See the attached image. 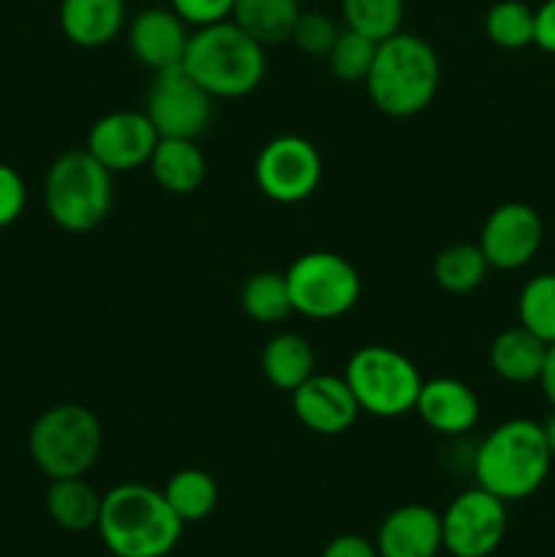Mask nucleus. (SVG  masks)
I'll return each instance as SVG.
<instances>
[{
  "instance_id": "c9c22d12",
  "label": "nucleus",
  "mask_w": 555,
  "mask_h": 557,
  "mask_svg": "<svg viewBox=\"0 0 555 557\" xmlns=\"http://www.w3.org/2000/svg\"><path fill=\"white\" fill-rule=\"evenodd\" d=\"M539 386H542L544 397H547V403L553 406V411H555V343H550L547 346V357H544V368H542V375H539Z\"/></svg>"
},
{
  "instance_id": "bb28decb",
  "label": "nucleus",
  "mask_w": 555,
  "mask_h": 557,
  "mask_svg": "<svg viewBox=\"0 0 555 557\" xmlns=\"http://www.w3.org/2000/svg\"><path fill=\"white\" fill-rule=\"evenodd\" d=\"M517 319L539 341L555 343V272H542L520 288Z\"/></svg>"
},
{
  "instance_id": "f03ea898",
  "label": "nucleus",
  "mask_w": 555,
  "mask_h": 557,
  "mask_svg": "<svg viewBox=\"0 0 555 557\" xmlns=\"http://www.w3.org/2000/svg\"><path fill=\"white\" fill-rule=\"evenodd\" d=\"M553 457L544 444L542 424L531 419H509L490 430L473 451L477 484L504 504L526 500L550 476Z\"/></svg>"
},
{
  "instance_id": "4468645a",
  "label": "nucleus",
  "mask_w": 555,
  "mask_h": 557,
  "mask_svg": "<svg viewBox=\"0 0 555 557\" xmlns=\"http://www.w3.org/2000/svg\"><path fill=\"white\" fill-rule=\"evenodd\" d=\"M292 408L305 430L326 438L351 430L362 413L346 379L332 373H313L305 384H299L292 392Z\"/></svg>"
},
{
  "instance_id": "4c0bfd02",
  "label": "nucleus",
  "mask_w": 555,
  "mask_h": 557,
  "mask_svg": "<svg viewBox=\"0 0 555 557\" xmlns=\"http://www.w3.org/2000/svg\"><path fill=\"white\" fill-rule=\"evenodd\" d=\"M109 557H120V555H109Z\"/></svg>"
},
{
  "instance_id": "1a4fd4ad",
  "label": "nucleus",
  "mask_w": 555,
  "mask_h": 557,
  "mask_svg": "<svg viewBox=\"0 0 555 557\" xmlns=\"http://www.w3.org/2000/svg\"><path fill=\"white\" fill-rule=\"evenodd\" d=\"M324 174L321 152L313 141L297 134H283L267 141L254 163V177L261 194L278 205H299L316 194Z\"/></svg>"
},
{
  "instance_id": "2eb2a0df",
  "label": "nucleus",
  "mask_w": 555,
  "mask_h": 557,
  "mask_svg": "<svg viewBox=\"0 0 555 557\" xmlns=\"http://www.w3.org/2000/svg\"><path fill=\"white\" fill-rule=\"evenodd\" d=\"M188 22L174 9H141L128 25V47L134 58L150 71H166L183 65L190 33Z\"/></svg>"
},
{
  "instance_id": "20e7f679",
  "label": "nucleus",
  "mask_w": 555,
  "mask_h": 557,
  "mask_svg": "<svg viewBox=\"0 0 555 557\" xmlns=\"http://www.w3.org/2000/svg\"><path fill=\"white\" fill-rule=\"evenodd\" d=\"M183 69L212 98H243L264 79L267 58L259 41L239 30L232 20H223L190 33Z\"/></svg>"
},
{
  "instance_id": "7ed1b4c3",
  "label": "nucleus",
  "mask_w": 555,
  "mask_h": 557,
  "mask_svg": "<svg viewBox=\"0 0 555 557\" xmlns=\"http://www.w3.org/2000/svg\"><path fill=\"white\" fill-rule=\"evenodd\" d=\"M441 85L435 49L414 33H395L379 41L365 87L375 109L390 117H414L433 103Z\"/></svg>"
},
{
  "instance_id": "412c9836",
  "label": "nucleus",
  "mask_w": 555,
  "mask_h": 557,
  "mask_svg": "<svg viewBox=\"0 0 555 557\" xmlns=\"http://www.w3.org/2000/svg\"><path fill=\"white\" fill-rule=\"evenodd\" d=\"M261 370L275 389L292 395L316 373V354L297 332H278L261 348Z\"/></svg>"
},
{
  "instance_id": "cd10ccee",
  "label": "nucleus",
  "mask_w": 555,
  "mask_h": 557,
  "mask_svg": "<svg viewBox=\"0 0 555 557\" xmlns=\"http://www.w3.org/2000/svg\"><path fill=\"white\" fill-rule=\"evenodd\" d=\"M341 11L348 30L384 41L400 33L406 0H341Z\"/></svg>"
},
{
  "instance_id": "423d86ee",
  "label": "nucleus",
  "mask_w": 555,
  "mask_h": 557,
  "mask_svg": "<svg viewBox=\"0 0 555 557\" xmlns=\"http://www.w3.org/2000/svg\"><path fill=\"white\" fill-rule=\"evenodd\" d=\"M103 446V430L96 413L79 403H60L47 408L33 422L27 451L49 479L85 476L96 466Z\"/></svg>"
},
{
  "instance_id": "5701e85b",
  "label": "nucleus",
  "mask_w": 555,
  "mask_h": 557,
  "mask_svg": "<svg viewBox=\"0 0 555 557\" xmlns=\"http://www.w3.org/2000/svg\"><path fill=\"white\" fill-rule=\"evenodd\" d=\"M101 498L85 476L54 479L47 490V511L54 525L71 533H85L98 525L101 515Z\"/></svg>"
},
{
  "instance_id": "6ab92c4d",
  "label": "nucleus",
  "mask_w": 555,
  "mask_h": 557,
  "mask_svg": "<svg viewBox=\"0 0 555 557\" xmlns=\"http://www.w3.org/2000/svg\"><path fill=\"white\" fill-rule=\"evenodd\" d=\"M147 166L156 183L172 196H188L199 190L207 174L205 152L199 150L196 139H172V136L158 139Z\"/></svg>"
},
{
  "instance_id": "a878e982",
  "label": "nucleus",
  "mask_w": 555,
  "mask_h": 557,
  "mask_svg": "<svg viewBox=\"0 0 555 557\" xmlns=\"http://www.w3.org/2000/svg\"><path fill=\"white\" fill-rule=\"evenodd\" d=\"M490 264L479 245L457 243L441 250L435 256L433 275L439 286L449 294H468L473 288L482 286L484 275H488Z\"/></svg>"
},
{
  "instance_id": "4be33fe9",
  "label": "nucleus",
  "mask_w": 555,
  "mask_h": 557,
  "mask_svg": "<svg viewBox=\"0 0 555 557\" xmlns=\"http://www.w3.org/2000/svg\"><path fill=\"white\" fill-rule=\"evenodd\" d=\"M299 14V0H234L232 22L261 47H275L292 38Z\"/></svg>"
},
{
  "instance_id": "e433bc0d",
  "label": "nucleus",
  "mask_w": 555,
  "mask_h": 557,
  "mask_svg": "<svg viewBox=\"0 0 555 557\" xmlns=\"http://www.w3.org/2000/svg\"><path fill=\"white\" fill-rule=\"evenodd\" d=\"M542 435H544V444H547L550 449V457H553L555 462V411L542 422Z\"/></svg>"
},
{
  "instance_id": "0eeeda50",
  "label": "nucleus",
  "mask_w": 555,
  "mask_h": 557,
  "mask_svg": "<svg viewBox=\"0 0 555 557\" xmlns=\"http://www.w3.org/2000/svg\"><path fill=\"white\" fill-rule=\"evenodd\" d=\"M359 411L375 419H400L417 406L422 373L406 354L390 346H362L351 354L343 373Z\"/></svg>"
},
{
  "instance_id": "393cba45",
  "label": "nucleus",
  "mask_w": 555,
  "mask_h": 557,
  "mask_svg": "<svg viewBox=\"0 0 555 557\" xmlns=\"http://www.w3.org/2000/svg\"><path fill=\"white\" fill-rule=\"evenodd\" d=\"M245 315L256 324H281L294 313L292 294L283 272H256L245 281L243 294H239Z\"/></svg>"
},
{
  "instance_id": "f257e3e1",
  "label": "nucleus",
  "mask_w": 555,
  "mask_h": 557,
  "mask_svg": "<svg viewBox=\"0 0 555 557\" xmlns=\"http://www.w3.org/2000/svg\"><path fill=\"white\" fill-rule=\"evenodd\" d=\"M98 533L112 555L166 557L183 536V520L172 511L163 490L118 484L101 498Z\"/></svg>"
},
{
  "instance_id": "9b49d317",
  "label": "nucleus",
  "mask_w": 555,
  "mask_h": 557,
  "mask_svg": "<svg viewBox=\"0 0 555 557\" xmlns=\"http://www.w3.org/2000/svg\"><path fill=\"white\" fill-rule=\"evenodd\" d=\"M506 504L477 484L457 495L441 515L444 549L455 557H490L506 536Z\"/></svg>"
},
{
  "instance_id": "9d476101",
  "label": "nucleus",
  "mask_w": 555,
  "mask_h": 557,
  "mask_svg": "<svg viewBox=\"0 0 555 557\" xmlns=\"http://www.w3.org/2000/svg\"><path fill=\"white\" fill-rule=\"evenodd\" d=\"M215 98L183 69L158 71L147 90L145 114L156 125L158 136L172 139H199L212 123Z\"/></svg>"
},
{
  "instance_id": "f3484780",
  "label": "nucleus",
  "mask_w": 555,
  "mask_h": 557,
  "mask_svg": "<svg viewBox=\"0 0 555 557\" xmlns=\"http://www.w3.org/2000/svg\"><path fill=\"white\" fill-rule=\"evenodd\" d=\"M375 549L379 557H435L444 549L441 515L422 504L397 506L379 525Z\"/></svg>"
},
{
  "instance_id": "2f4dec72",
  "label": "nucleus",
  "mask_w": 555,
  "mask_h": 557,
  "mask_svg": "<svg viewBox=\"0 0 555 557\" xmlns=\"http://www.w3.org/2000/svg\"><path fill=\"white\" fill-rule=\"evenodd\" d=\"M27 201V188L22 174L9 163H0V228L11 226L22 215Z\"/></svg>"
},
{
  "instance_id": "a211bd4d",
  "label": "nucleus",
  "mask_w": 555,
  "mask_h": 557,
  "mask_svg": "<svg viewBox=\"0 0 555 557\" xmlns=\"http://www.w3.org/2000/svg\"><path fill=\"white\" fill-rule=\"evenodd\" d=\"M125 25V0H63L60 30L82 49L107 47Z\"/></svg>"
},
{
  "instance_id": "7c9ffc66",
  "label": "nucleus",
  "mask_w": 555,
  "mask_h": 557,
  "mask_svg": "<svg viewBox=\"0 0 555 557\" xmlns=\"http://www.w3.org/2000/svg\"><path fill=\"white\" fill-rule=\"evenodd\" d=\"M337 36H341V27H337V22L332 20L330 14H321V11H303L288 41H292L299 52L310 54V58H326L330 49L335 47Z\"/></svg>"
},
{
  "instance_id": "dca6fc26",
  "label": "nucleus",
  "mask_w": 555,
  "mask_h": 557,
  "mask_svg": "<svg viewBox=\"0 0 555 557\" xmlns=\"http://www.w3.org/2000/svg\"><path fill=\"white\" fill-rule=\"evenodd\" d=\"M414 411L430 430L455 438V435H466L477 428L482 408H479L477 392L466 381L439 375V379L422 381Z\"/></svg>"
},
{
  "instance_id": "39448f33",
  "label": "nucleus",
  "mask_w": 555,
  "mask_h": 557,
  "mask_svg": "<svg viewBox=\"0 0 555 557\" xmlns=\"http://www.w3.org/2000/svg\"><path fill=\"white\" fill-rule=\"evenodd\" d=\"M44 205L63 232H92L107 221L112 207V172L87 150L63 152L47 172Z\"/></svg>"
},
{
  "instance_id": "c756f323",
  "label": "nucleus",
  "mask_w": 555,
  "mask_h": 557,
  "mask_svg": "<svg viewBox=\"0 0 555 557\" xmlns=\"http://www.w3.org/2000/svg\"><path fill=\"white\" fill-rule=\"evenodd\" d=\"M375 49H379V41H373V38L362 36V33L357 30L343 27L335 47H332L330 54H326L332 74H335L341 82H365L368 79L370 69H373Z\"/></svg>"
},
{
  "instance_id": "f8f14e48",
  "label": "nucleus",
  "mask_w": 555,
  "mask_h": 557,
  "mask_svg": "<svg viewBox=\"0 0 555 557\" xmlns=\"http://www.w3.org/2000/svg\"><path fill=\"white\" fill-rule=\"evenodd\" d=\"M544 239V223L531 205L506 201L495 207L479 234V250L488 259L490 270H522L531 264Z\"/></svg>"
},
{
  "instance_id": "ddd939ff",
  "label": "nucleus",
  "mask_w": 555,
  "mask_h": 557,
  "mask_svg": "<svg viewBox=\"0 0 555 557\" xmlns=\"http://www.w3.org/2000/svg\"><path fill=\"white\" fill-rule=\"evenodd\" d=\"M158 139L161 136L145 109L141 112L120 109V112H109L92 123L90 134H87V152L112 174L136 172V169L147 166Z\"/></svg>"
},
{
  "instance_id": "c85d7f7f",
  "label": "nucleus",
  "mask_w": 555,
  "mask_h": 557,
  "mask_svg": "<svg viewBox=\"0 0 555 557\" xmlns=\"http://www.w3.org/2000/svg\"><path fill=\"white\" fill-rule=\"evenodd\" d=\"M533 9L522 0H498L484 14V36L501 49H526L533 44Z\"/></svg>"
},
{
  "instance_id": "b1692460",
  "label": "nucleus",
  "mask_w": 555,
  "mask_h": 557,
  "mask_svg": "<svg viewBox=\"0 0 555 557\" xmlns=\"http://www.w3.org/2000/svg\"><path fill=\"white\" fill-rule=\"evenodd\" d=\"M163 498L169 500L174 515L185 522H201L215 511L218 484L201 468H183L174 473L163 487Z\"/></svg>"
},
{
  "instance_id": "f704fd0d",
  "label": "nucleus",
  "mask_w": 555,
  "mask_h": 557,
  "mask_svg": "<svg viewBox=\"0 0 555 557\" xmlns=\"http://www.w3.org/2000/svg\"><path fill=\"white\" fill-rule=\"evenodd\" d=\"M533 44L544 52L555 54V0H544L539 9H533Z\"/></svg>"
},
{
  "instance_id": "6e6552de",
  "label": "nucleus",
  "mask_w": 555,
  "mask_h": 557,
  "mask_svg": "<svg viewBox=\"0 0 555 557\" xmlns=\"http://www.w3.org/2000/svg\"><path fill=\"white\" fill-rule=\"evenodd\" d=\"M294 313L313 321H335L362 297V277L348 259L332 250L303 253L286 272Z\"/></svg>"
},
{
  "instance_id": "473e14b6",
  "label": "nucleus",
  "mask_w": 555,
  "mask_h": 557,
  "mask_svg": "<svg viewBox=\"0 0 555 557\" xmlns=\"http://www.w3.org/2000/svg\"><path fill=\"white\" fill-rule=\"evenodd\" d=\"M172 9L190 27H207L215 22L232 20L234 0H172Z\"/></svg>"
},
{
  "instance_id": "aec40b11",
  "label": "nucleus",
  "mask_w": 555,
  "mask_h": 557,
  "mask_svg": "<svg viewBox=\"0 0 555 557\" xmlns=\"http://www.w3.org/2000/svg\"><path fill=\"white\" fill-rule=\"evenodd\" d=\"M547 357V343L539 341L526 326H511L493 337L488 351L490 370L506 384H533L539 381Z\"/></svg>"
},
{
  "instance_id": "72a5a7b5",
  "label": "nucleus",
  "mask_w": 555,
  "mask_h": 557,
  "mask_svg": "<svg viewBox=\"0 0 555 557\" xmlns=\"http://www.w3.org/2000/svg\"><path fill=\"white\" fill-rule=\"evenodd\" d=\"M321 557H379V549H375V544L368 542L365 536L343 533V536L332 539V542L326 544Z\"/></svg>"
}]
</instances>
